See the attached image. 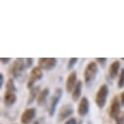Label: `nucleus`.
Masks as SVG:
<instances>
[{
  "label": "nucleus",
  "instance_id": "nucleus-1",
  "mask_svg": "<svg viewBox=\"0 0 124 124\" xmlns=\"http://www.w3.org/2000/svg\"><path fill=\"white\" fill-rule=\"evenodd\" d=\"M98 65L96 62H90V63L86 66L83 75H84V81L86 83V85H89L90 83H92L95 80L97 73H98Z\"/></svg>",
  "mask_w": 124,
  "mask_h": 124
},
{
  "label": "nucleus",
  "instance_id": "nucleus-2",
  "mask_svg": "<svg viewBox=\"0 0 124 124\" xmlns=\"http://www.w3.org/2000/svg\"><path fill=\"white\" fill-rule=\"evenodd\" d=\"M108 87L107 84H103L97 91V94L95 96V103L99 108H104L107 104V99L108 96Z\"/></svg>",
  "mask_w": 124,
  "mask_h": 124
},
{
  "label": "nucleus",
  "instance_id": "nucleus-3",
  "mask_svg": "<svg viewBox=\"0 0 124 124\" xmlns=\"http://www.w3.org/2000/svg\"><path fill=\"white\" fill-rule=\"evenodd\" d=\"M26 68H28L27 64H26V60L18 58V59H16L14 61V63L12 65L11 73H12V75L14 77H19Z\"/></svg>",
  "mask_w": 124,
  "mask_h": 124
},
{
  "label": "nucleus",
  "instance_id": "nucleus-4",
  "mask_svg": "<svg viewBox=\"0 0 124 124\" xmlns=\"http://www.w3.org/2000/svg\"><path fill=\"white\" fill-rule=\"evenodd\" d=\"M42 77H43V70L39 67H34L31 70H30V73H29V76H28V79H27L26 87L28 89L33 88L35 82L39 81Z\"/></svg>",
  "mask_w": 124,
  "mask_h": 124
},
{
  "label": "nucleus",
  "instance_id": "nucleus-5",
  "mask_svg": "<svg viewBox=\"0 0 124 124\" xmlns=\"http://www.w3.org/2000/svg\"><path fill=\"white\" fill-rule=\"evenodd\" d=\"M62 97H63V90H62V88H56L54 94H53V97L51 98V103H50V106L48 108V112H49L50 116L54 115Z\"/></svg>",
  "mask_w": 124,
  "mask_h": 124
},
{
  "label": "nucleus",
  "instance_id": "nucleus-6",
  "mask_svg": "<svg viewBox=\"0 0 124 124\" xmlns=\"http://www.w3.org/2000/svg\"><path fill=\"white\" fill-rule=\"evenodd\" d=\"M73 106L71 104H65L63 105L60 109H59V112H58V121L61 122V121H64L66 119H69L70 118V116L73 114Z\"/></svg>",
  "mask_w": 124,
  "mask_h": 124
},
{
  "label": "nucleus",
  "instance_id": "nucleus-7",
  "mask_svg": "<svg viewBox=\"0 0 124 124\" xmlns=\"http://www.w3.org/2000/svg\"><path fill=\"white\" fill-rule=\"evenodd\" d=\"M58 60L56 58H39L38 67L42 70H52L56 68Z\"/></svg>",
  "mask_w": 124,
  "mask_h": 124
},
{
  "label": "nucleus",
  "instance_id": "nucleus-8",
  "mask_svg": "<svg viewBox=\"0 0 124 124\" xmlns=\"http://www.w3.org/2000/svg\"><path fill=\"white\" fill-rule=\"evenodd\" d=\"M35 116L36 109L34 108H27L23 110V112L21 115V122L22 124H32Z\"/></svg>",
  "mask_w": 124,
  "mask_h": 124
},
{
  "label": "nucleus",
  "instance_id": "nucleus-9",
  "mask_svg": "<svg viewBox=\"0 0 124 124\" xmlns=\"http://www.w3.org/2000/svg\"><path fill=\"white\" fill-rule=\"evenodd\" d=\"M77 72L75 70H72L66 79V90L68 93H72L73 89L75 88L77 84Z\"/></svg>",
  "mask_w": 124,
  "mask_h": 124
},
{
  "label": "nucleus",
  "instance_id": "nucleus-10",
  "mask_svg": "<svg viewBox=\"0 0 124 124\" xmlns=\"http://www.w3.org/2000/svg\"><path fill=\"white\" fill-rule=\"evenodd\" d=\"M120 107H121V104H120L119 98L117 96H114L112 98V100H111L110 108H109V116H110V118L115 119L118 116V114L121 112Z\"/></svg>",
  "mask_w": 124,
  "mask_h": 124
},
{
  "label": "nucleus",
  "instance_id": "nucleus-11",
  "mask_svg": "<svg viewBox=\"0 0 124 124\" xmlns=\"http://www.w3.org/2000/svg\"><path fill=\"white\" fill-rule=\"evenodd\" d=\"M90 109V104H89V100L87 97H83L81 98V100L79 101L78 107H77V112L80 116H85L88 114Z\"/></svg>",
  "mask_w": 124,
  "mask_h": 124
},
{
  "label": "nucleus",
  "instance_id": "nucleus-12",
  "mask_svg": "<svg viewBox=\"0 0 124 124\" xmlns=\"http://www.w3.org/2000/svg\"><path fill=\"white\" fill-rule=\"evenodd\" d=\"M119 70H120V63H119V61L112 62V63L110 64V66H109V68H108V75L110 76L111 79H114L118 75Z\"/></svg>",
  "mask_w": 124,
  "mask_h": 124
},
{
  "label": "nucleus",
  "instance_id": "nucleus-13",
  "mask_svg": "<svg viewBox=\"0 0 124 124\" xmlns=\"http://www.w3.org/2000/svg\"><path fill=\"white\" fill-rule=\"evenodd\" d=\"M49 93H50V90L49 88H44L43 90L40 91L39 95L36 99V103L38 106H43L45 105V103L47 102V99L49 97Z\"/></svg>",
  "mask_w": 124,
  "mask_h": 124
},
{
  "label": "nucleus",
  "instance_id": "nucleus-14",
  "mask_svg": "<svg viewBox=\"0 0 124 124\" xmlns=\"http://www.w3.org/2000/svg\"><path fill=\"white\" fill-rule=\"evenodd\" d=\"M41 89H40V86H34L33 88L30 89L29 91V94H28V98H27V105H30L32 104L38 97L39 93H40Z\"/></svg>",
  "mask_w": 124,
  "mask_h": 124
},
{
  "label": "nucleus",
  "instance_id": "nucleus-15",
  "mask_svg": "<svg viewBox=\"0 0 124 124\" xmlns=\"http://www.w3.org/2000/svg\"><path fill=\"white\" fill-rule=\"evenodd\" d=\"M3 102H4V105L7 106V107L13 106V105L17 102V95H16V93H9V92H6L5 94H4Z\"/></svg>",
  "mask_w": 124,
  "mask_h": 124
},
{
  "label": "nucleus",
  "instance_id": "nucleus-16",
  "mask_svg": "<svg viewBox=\"0 0 124 124\" xmlns=\"http://www.w3.org/2000/svg\"><path fill=\"white\" fill-rule=\"evenodd\" d=\"M82 86H83V83L81 80H78L75 88L73 89L72 93H71V98H72V101L76 102L79 100L80 96H81V92H82Z\"/></svg>",
  "mask_w": 124,
  "mask_h": 124
},
{
  "label": "nucleus",
  "instance_id": "nucleus-17",
  "mask_svg": "<svg viewBox=\"0 0 124 124\" xmlns=\"http://www.w3.org/2000/svg\"><path fill=\"white\" fill-rule=\"evenodd\" d=\"M6 92L9 93H16L17 92V87L15 85L14 79L13 78H9L6 82Z\"/></svg>",
  "mask_w": 124,
  "mask_h": 124
},
{
  "label": "nucleus",
  "instance_id": "nucleus-18",
  "mask_svg": "<svg viewBox=\"0 0 124 124\" xmlns=\"http://www.w3.org/2000/svg\"><path fill=\"white\" fill-rule=\"evenodd\" d=\"M117 86H118L119 89L124 87V69H122L119 72L118 80H117Z\"/></svg>",
  "mask_w": 124,
  "mask_h": 124
},
{
  "label": "nucleus",
  "instance_id": "nucleus-19",
  "mask_svg": "<svg viewBox=\"0 0 124 124\" xmlns=\"http://www.w3.org/2000/svg\"><path fill=\"white\" fill-rule=\"evenodd\" d=\"M77 61H78L77 58H70L68 63V70H72L73 67L77 64Z\"/></svg>",
  "mask_w": 124,
  "mask_h": 124
},
{
  "label": "nucleus",
  "instance_id": "nucleus-20",
  "mask_svg": "<svg viewBox=\"0 0 124 124\" xmlns=\"http://www.w3.org/2000/svg\"><path fill=\"white\" fill-rule=\"evenodd\" d=\"M114 120L115 124H124V111H121Z\"/></svg>",
  "mask_w": 124,
  "mask_h": 124
},
{
  "label": "nucleus",
  "instance_id": "nucleus-21",
  "mask_svg": "<svg viewBox=\"0 0 124 124\" xmlns=\"http://www.w3.org/2000/svg\"><path fill=\"white\" fill-rule=\"evenodd\" d=\"M65 124H77V120L74 117H70L65 122Z\"/></svg>",
  "mask_w": 124,
  "mask_h": 124
},
{
  "label": "nucleus",
  "instance_id": "nucleus-22",
  "mask_svg": "<svg viewBox=\"0 0 124 124\" xmlns=\"http://www.w3.org/2000/svg\"><path fill=\"white\" fill-rule=\"evenodd\" d=\"M96 61L98 62V63H99L100 65L104 66V65L106 64V62L108 61V59H106V58H97V59H96Z\"/></svg>",
  "mask_w": 124,
  "mask_h": 124
},
{
  "label": "nucleus",
  "instance_id": "nucleus-23",
  "mask_svg": "<svg viewBox=\"0 0 124 124\" xmlns=\"http://www.w3.org/2000/svg\"><path fill=\"white\" fill-rule=\"evenodd\" d=\"M32 124H44V118H42V117L37 118L36 120H34L32 122Z\"/></svg>",
  "mask_w": 124,
  "mask_h": 124
},
{
  "label": "nucleus",
  "instance_id": "nucleus-24",
  "mask_svg": "<svg viewBox=\"0 0 124 124\" xmlns=\"http://www.w3.org/2000/svg\"><path fill=\"white\" fill-rule=\"evenodd\" d=\"M0 61H1L2 64H8L9 62L11 61V58H1V59H0Z\"/></svg>",
  "mask_w": 124,
  "mask_h": 124
},
{
  "label": "nucleus",
  "instance_id": "nucleus-25",
  "mask_svg": "<svg viewBox=\"0 0 124 124\" xmlns=\"http://www.w3.org/2000/svg\"><path fill=\"white\" fill-rule=\"evenodd\" d=\"M119 100H120V104H121V106H124V91L120 94Z\"/></svg>",
  "mask_w": 124,
  "mask_h": 124
},
{
  "label": "nucleus",
  "instance_id": "nucleus-26",
  "mask_svg": "<svg viewBox=\"0 0 124 124\" xmlns=\"http://www.w3.org/2000/svg\"><path fill=\"white\" fill-rule=\"evenodd\" d=\"M3 82H4V76L3 73H0V87L3 86Z\"/></svg>",
  "mask_w": 124,
  "mask_h": 124
},
{
  "label": "nucleus",
  "instance_id": "nucleus-27",
  "mask_svg": "<svg viewBox=\"0 0 124 124\" xmlns=\"http://www.w3.org/2000/svg\"><path fill=\"white\" fill-rule=\"evenodd\" d=\"M122 60H123V61H124V58H122Z\"/></svg>",
  "mask_w": 124,
  "mask_h": 124
}]
</instances>
